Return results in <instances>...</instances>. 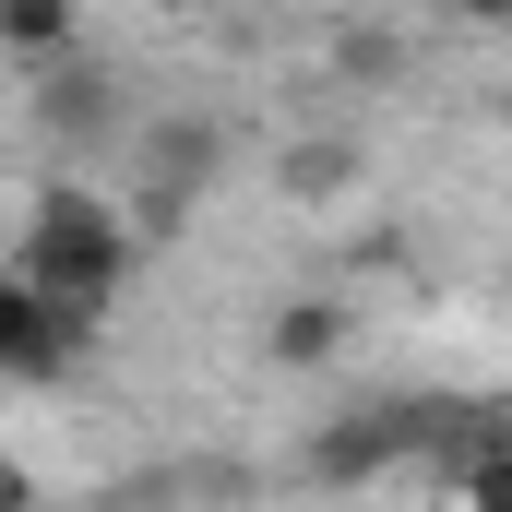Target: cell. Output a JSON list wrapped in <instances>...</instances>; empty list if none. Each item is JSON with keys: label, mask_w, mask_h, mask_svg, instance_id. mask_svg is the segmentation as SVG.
<instances>
[{"label": "cell", "mask_w": 512, "mask_h": 512, "mask_svg": "<svg viewBox=\"0 0 512 512\" xmlns=\"http://www.w3.org/2000/svg\"><path fill=\"white\" fill-rule=\"evenodd\" d=\"M155 251L143 227H131V203H96V191H72V179H48L36 191V215H24V239H12V262L36 274V286H60L72 310H120V286H131V262Z\"/></svg>", "instance_id": "6da1fadb"}, {"label": "cell", "mask_w": 512, "mask_h": 512, "mask_svg": "<svg viewBox=\"0 0 512 512\" xmlns=\"http://www.w3.org/2000/svg\"><path fill=\"white\" fill-rule=\"evenodd\" d=\"M441 393H382V405H346L334 429H310V477L322 489H358V477H393V465H429V441H441Z\"/></svg>", "instance_id": "7a4b0ae2"}, {"label": "cell", "mask_w": 512, "mask_h": 512, "mask_svg": "<svg viewBox=\"0 0 512 512\" xmlns=\"http://www.w3.org/2000/svg\"><path fill=\"white\" fill-rule=\"evenodd\" d=\"M215 167H227V131L215 120H155L143 155H131V227H143V239H179L191 203L215 191Z\"/></svg>", "instance_id": "3957f363"}, {"label": "cell", "mask_w": 512, "mask_h": 512, "mask_svg": "<svg viewBox=\"0 0 512 512\" xmlns=\"http://www.w3.org/2000/svg\"><path fill=\"white\" fill-rule=\"evenodd\" d=\"M84 346H96V310H72L60 286H36V274L12 262V274H0V382L36 393V382H60Z\"/></svg>", "instance_id": "277c9868"}, {"label": "cell", "mask_w": 512, "mask_h": 512, "mask_svg": "<svg viewBox=\"0 0 512 512\" xmlns=\"http://www.w3.org/2000/svg\"><path fill=\"white\" fill-rule=\"evenodd\" d=\"M36 120L60 131V143H96V131L120 120V84H108V60H84V48H72V60H48V72H36Z\"/></svg>", "instance_id": "5b68a950"}, {"label": "cell", "mask_w": 512, "mask_h": 512, "mask_svg": "<svg viewBox=\"0 0 512 512\" xmlns=\"http://www.w3.org/2000/svg\"><path fill=\"white\" fill-rule=\"evenodd\" d=\"M358 179H370V155H358L346 131H298V143L274 155V191H286V203H346Z\"/></svg>", "instance_id": "8992f818"}, {"label": "cell", "mask_w": 512, "mask_h": 512, "mask_svg": "<svg viewBox=\"0 0 512 512\" xmlns=\"http://www.w3.org/2000/svg\"><path fill=\"white\" fill-rule=\"evenodd\" d=\"M262 358H274V370L346 358V298H274V310H262Z\"/></svg>", "instance_id": "52a82bcc"}, {"label": "cell", "mask_w": 512, "mask_h": 512, "mask_svg": "<svg viewBox=\"0 0 512 512\" xmlns=\"http://www.w3.org/2000/svg\"><path fill=\"white\" fill-rule=\"evenodd\" d=\"M0 48H12L24 72L72 60V48H84V0H0Z\"/></svg>", "instance_id": "ba28073f"}, {"label": "cell", "mask_w": 512, "mask_h": 512, "mask_svg": "<svg viewBox=\"0 0 512 512\" xmlns=\"http://www.w3.org/2000/svg\"><path fill=\"white\" fill-rule=\"evenodd\" d=\"M334 72H346V84H405V36H393V24H346V36H334Z\"/></svg>", "instance_id": "9c48e42d"}, {"label": "cell", "mask_w": 512, "mask_h": 512, "mask_svg": "<svg viewBox=\"0 0 512 512\" xmlns=\"http://www.w3.org/2000/svg\"><path fill=\"white\" fill-rule=\"evenodd\" d=\"M441 489H465L477 512H512V441H501V453H477V465H453Z\"/></svg>", "instance_id": "30bf717a"}, {"label": "cell", "mask_w": 512, "mask_h": 512, "mask_svg": "<svg viewBox=\"0 0 512 512\" xmlns=\"http://www.w3.org/2000/svg\"><path fill=\"white\" fill-rule=\"evenodd\" d=\"M453 12H477V24H512V0H453Z\"/></svg>", "instance_id": "8fae6325"}, {"label": "cell", "mask_w": 512, "mask_h": 512, "mask_svg": "<svg viewBox=\"0 0 512 512\" xmlns=\"http://www.w3.org/2000/svg\"><path fill=\"white\" fill-rule=\"evenodd\" d=\"M143 12H203V0H143Z\"/></svg>", "instance_id": "7c38bea8"}, {"label": "cell", "mask_w": 512, "mask_h": 512, "mask_svg": "<svg viewBox=\"0 0 512 512\" xmlns=\"http://www.w3.org/2000/svg\"><path fill=\"white\" fill-rule=\"evenodd\" d=\"M382 12H441V0H382Z\"/></svg>", "instance_id": "4fadbf2b"}]
</instances>
